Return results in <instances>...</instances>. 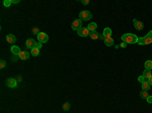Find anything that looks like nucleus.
<instances>
[{"label": "nucleus", "instance_id": "obj_10", "mask_svg": "<svg viewBox=\"0 0 152 113\" xmlns=\"http://www.w3.org/2000/svg\"><path fill=\"white\" fill-rule=\"evenodd\" d=\"M10 51H11V53L13 54L14 56H19V54L21 53L20 48H19L17 46H12V47L10 48Z\"/></svg>", "mask_w": 152, "mask_h": 113}, {"label": "nucleus", "instance_id": "obj_4", "mask_svg": "<svg viewBox=\"0 0 152 113\" xmlns=\"http://www.w3.org/2000/svg\"><path fill=\"white\" fill-rule=\"evenodd\" d=\"M71 28L73 30H76V31H78L80 28H82V20L81 19H79V18L75 19L71 24Z\"/></svg>", "mask_w": 152, "mask_h": 113}, {"label": "nucleus", "instance_id": "obj_20", "mask_svg": "<svg viewBox=\"0 0 152 113\" xmlns=\"http://www.w3.org/2000/svg\"><path fill=\"white\" fill-rule=\"evenodd\" d=\"M144 66H145V70H152V61H150V60L146 61Z\"/></svg>", "mask_w": 152, "mask_h": 113}, {"label": "nucleus", "instance_id": "obj_14", "mask_svg": "<svg viewBox=\"0 0 152 113\" xmlns=\"http://www.w3.org/2000/svg\"><path fill=\"white\" fill-rule=\"evenodd\" d=\"M105 34V36L107 38V37H112V29L110 28V27H106L105 29H104V32H102Z\"/></svg>", "mask_w": 152, "mask_h": 113}, {"label": "nucleus", "instance_id": "obj_1", "mask_svg": "<svg viewBox=\"0 0 152 113\" xmlns=\"http://www.w3.org/2000/svg\"><path fill=\"white\" fill-rule=\"evenodd\" d=\"M121 40L124 42H126L127 45H128V43H132V45H133V43L138 42L139 37L137 36L136 34H133V33H125L121 36Z\"/></svg>", "mask_w": 152, "mask_h": 113}, {"label": "nucleus", "instance_id": "obj_19", "mask_svg": "<svg viewBox=\"0 0 152 113\" xmlns=\"http://www.w3.org/2000/svg\"><path fill=\"white\" fill-rule=\"evenodd\" d=\"M31 55H32L33 57H38L39 55H40V50H39V48H32V50H31Z\"/></svg>", "mask_w": 152, "mask_h": 113}, {"label": "nucleus", "instance_id": "obj_22", "mask_svg": "<svg viewBox=\"0 0 152 113\" xmlns=\"http://www.w3.org/2000/svg\"><path fill=\"white\" fill-rule=\"evenodd\" d=\"M62 109L64 111H68L70 109V103L69 102H65L64 104H63V106H62Z\"/></svg>", "mask_w": 152, "mask_h": 113}, {"label": "nucleus", "instance_id": "obj_33", "mask_svg": "<svg viewBox=\"0 0 152 113\" xmlns=\"http://www.w3.org/2000/svg\"><path fill=\"white\" fill-rule=\"evenodd\" d=\"M12 3H14V4L19 3V0H12Z\"/></svg>", "mask_w": 152, "mask_h": 113}, {"label": "nucleus", "instance_id": "obj_25", "mask_svg": "<svg viewBox=\"0 0 152 113\" xmlns=\"http://www.w3.org/2000/svg\"><path fill=\"white\" fill-rule=\"evenodd\" d=\"M33 34H37V36H38V34L40 33V30H39V28H38V27H33Z\"/></svg>", "mask_w": 152, "mask_h": 113}, {"label": "nucleus", "instance_id": "obj_5", "mask_svg": "<svg viewBox=\"0 0 152 113\" xmlns=\"http://www.w3.org/2000/svg\"><path fill=\"white\" fill-rule=\"evenodd\" d=\"M77 33H78V36H79L86 37V36H89L90 31H89V29H88L87 27H82V28H80L79 30L77 31Z\"/></svg>", "mask_w": 152, "mask_h": 113}, {"label": "nucleus", "instance_id": "obj_17", "mask_svg": "<svg viewBox=\"0 0 152 113\" xmlns=\"http://www.w3.org/2000/svg\"><path fill=\"white\" fill-rule=\"evenodd\" d=\"M105 43H106V47H112V46H114L115 42H114V40H112V37H107V38L105 40Z\"/></svg>", "mask_w": 152, "mask_h": 113}, {"label": "nucleus", "instance_id": "obj_16", "mask_svg": "<svg viewBox=\"0 0 152 113\" xmlns=\"http://www.w3.org/2000/svg\"><path fill=\"white\" fill-rule=\"evenodd\" d=\"M151 88V85L149 84L148 81H144V83H142V89H143V91H148L150 90Z\"/></svg>", "mask_w": 152, "mask_h": 113}, {"label": "nucleus", "instance_id": "obj_9", "mask_svg": "<svg viewBox=\"0 0 152 113\" xmlns=\"http://www.w3.org/2000/svg\"><path fill=\"white\" fill-rule=\"evenodd\" d=\"M133 23H134V27L137 29V30H142L144 28V24L141 21L137 20V19H133Z\"/></svg>", "mask_w": 152, "mask_h": 113}, {"label": "nucleus", "instance_id": "obj_26", "mask_svg": "<svg viewBox=\"0 0 152 113\" xmlns=\"http://www.w3.org/2000/svg\"><path fill=\"white\" fill-rule=\"evenodd\" d=\"M42 47H43V43L40 42H37V43H36V48L40 50V48H42Z\"/></svg>", "mask_w": 152, "mask_h": 113}, {"label": "nucleus", "instance_id": "obj_21", "mask_svg": "<svg viewBox=\"0 0 152 113\" xmlns=\"http://www.w3.org/2000/svg\"><path fill=\"white\" fill-rule=\"evenodd\" d=\"M148 96H149V94H148V92H147V91H143V90H142L140 92V97L142 98V99H147Z\"/></svg>", "mask_w": 152, "mask_h": 113}, {"label": "nucleus", "instance_id": "obj_31", "mask_svg": "<svg viewBox=\"0 0 152 113\" xmlns=\"http://www.w3.org/2000/svg\"><path fill=\"white\" fill-rule=\"evenodd\" d=\"M81 3L84 4V5H87V4H89V0H81Z\"/></svg>", "mask_w": 152, "mask_h": 113}, {"label": "nucleus", "instance_id": "obj_3", "mask_svg": "<svg viewBox=\"0 0 152 113\" xmlns=\"http://www.w3.org/2000/svg\"><path fill=\"white\" fill-rule=\"evenodd\" d=\"M92 18V14L90 11L88 10H82L80 13H79V19H81V20L83 21H87V20H90V19Z\"/></svg>", "mask_w": 152, "mask_h": 113}, {"label": "nucleus", "instance_id": "obj_28", "mask_svg": "<svg viewBox=\"0 0 152 113\" xmlns=\"http://www.w3.org/2000/svg\"><path fill=\"white\" fill-rule=\"evenodd\" d=\"M146 100H147V102H148L149 104H152V95H149L148 98H147Z\"/></svg>", "mask_w": 152, "mask_h": 113}, {"label": "nucleus", "instance_id": "obj_30", "mask_svg": "<svg viewBox=\"0 0 152 113\" xmlns=\"http://www.w3.org/2000/svg\"><path fill=\"white\" fill-rule=\"evenodd\" d=\"M120 48H127V43H126V42H122L120 43Z\"/></svg>", "mask_w": 152, "mask_h": 113}, {"label": "nucleus", "instance_id": "obj_11", "mask_svg": "<svg viewBox=\"0 0 152 113\" xmlns=\"http://www.w3.org/2000/svg\"><path fill=\"white\" fill-rule=\"evenodd\" d=\"M6 41L9 43H14L16 42V37H15L14 34H7V36H6Z\"/></svg>", "mask_w": 152, "mask_h": 113}, {"label": "nucleus", "instance_id": "obj_12", "mask_svg": "<svg viewBox=\"0 0 152 113\" xmlns=\"http://www.w3.org/2000/svg\"><path fill=\"white\" fill-rule=\"evenodd\" d=\"M29 53H27V52H21L20 54H19V56H18V58L20 59V60H27V59L29 58Z\"/></svg>", "mask_w": 152, "mask_h": 113}, {"label": "nucleus", "instance_id": "obj_24", "mask_svg": "<svg viewBox=\"0 0 152 113\" xmlns=\"http://www.w3.org/2000/svg\"><path fill=\"white\" fill-rule=\"evenodd\" d=\"M5 67H6V62L4 61V60H1V61H0V68L4 69Z\"/></svg>", "mask_w": 152, "mask_h": 113}, {"label": "nucleus", "instance_id": "obj_32", "mask_svg": "<svg viewBox=\"0 0 152 113\" xmlns=\"http://www.w3.org/2000/svg\"><path fill=\"white\" fill-rule=\"evenodd\" d=\"M148 82H149V84H150V85H152V76L148 79Z\"/></svg>", "mask_w": 152, "mask_h": 113}, {"label": "nucleus", "instance_id": "obj_2", "mask_svg": "<svg viewBox=\"0 0 152 113\" xmlns=\"http://www.w3.org/2000/svg\"><path fill=\"white\" fill-rule=\"evenodd\" d=\"M137 43L140 45V46H146V45H150V43H152V30H150L145 36L139 37L138 42Z\"/></svg>", "mask_w": 152, "mask_h": 113}, {"label": "nucleus", "instance_id": "obj_29", "mask_svg": "<svg viewBox=\"0 0 152 113\" xmlns=\"http://www.w3.org/2000/svg\"><path fill=\"white\" fill-rule=\"evenodd\" d=\"M106 37L105 36V34H104V33L99 34V40H100V41H104V42H105V40H106Z\"/></svg>", "mask_w": 152, "mask_h": 113}, {"label": "nucleus", "instance_id": "obj_27", "mask_svg": "<svg viewBox=\"0 0 152 113\" xmlns=\"http://www.w3.org/2000/svg\"><path fill=\"white\" fill-rule=\"evenodd\" d=\"M138 81H139L140 83H144V81H145V78H144L143 76H140V77H138Z\"/></svg>", "mask_w": 152, "mask_h": 113}, {"label": "nucleus", "instance_id": "obj_23", "mask_svg": "<svg viewBox=\"0 0 152 113\" xmlns=\"http://www.w3.org/2000/svg\"><path fill=\"white\" fill-rule=\"evenodd\" d=\"M12 4V0H4L3 1V5L5 7H9Z\"/></svg>", "mask_w": 152, "mask_h": 113}, {"label": "nucleus", "instance_id": "obj_6", "mask_svg": "<svg viewBox=\"0 0 152 113\" xmlns=\"http://www.w3.org/2000/svg\"><path fill=\"white\" fill-rule=\"evenodd\" d=\"M37 36H38V41L40 42H42V43H45V42H47L49 41L48 34L45 33V32H40Z\"/></svg>", "mask_w": 152, "mask_h": 113}, {"label": "nucleus", "instance_id": "obj_8", "mask_svg": "<svg viewBox=\"0 0 152 113\" xmlns=\"http://www.w3.org/2000/svg\"><path fill=\"white\" fill-rule=\"evenodd\" d=\"M36 43L37 42L35 40H33V38H27L26 40V47L27 48H36Z\"/></svg>", "mask_w": 152, "mask_h": 113}, {"label": "nucleus", "instance_id": "obj_15", "mask_svg": "<svg viewBox=\"0 0 152 113\" xmlns=\"http://www.w3.org/2000/svg\"><path fill=\"white\" fill-rule=\"evenodd\" d=\"M89 37L91 38L92 41H96V40H99V33L96 32V31H92L89 34Z\"/></svg>", "mask_w": 152, "mask_h": 113}, {"label": "nucleus", "instance_id": "obj_13", "mask_svg": "<svg viewBox=\"0 0 152 113\" xmlns=\"http://www.w3.org/2000/svg\"><path fill=\"white\" fill-rule=\"evenodd\" d=\"M96 27H97V24L95 22H90L89 24H88L87 28L89 29V31L92 32V31H96Z\"/></svg>", "mask_w": 152, "mask_h": 113}, {"label": "nucleus", "instance_id": "obj_7", "mask_svg": "<svg viewBox=\"0 0 152 113\" xmlns=\"http://www.w3.org/2000/svg\"><path fill=\"white\" fill-rule=\"evenodd\" d=\"M6 86L9 88H15L17 85V81L14 79V78H9V79L6 80Z\"/></svg>", "mask_w": 152, "mask_h": 113}, {"label": "nucleus", "instance_id": "obj_18", "mask_svg": "<svg viewBox=\"0 0 152 113\" xmlns=\"http://www.w3.org/2000/svg\"><path fill=\"white\" fill-rule=\"evenodd\" d=\"M142 76H143V77L145 78V80H146V79H149V78L152 76L151 70H144L143 74H142Z\"/></svg>", "mask_w": 152, "mask_h": 113}]
</instances>
